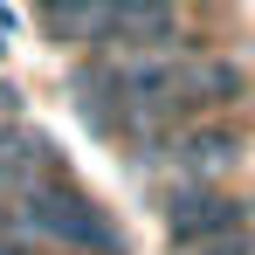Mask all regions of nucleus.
I'll return each instance as SVG.
<instances>
[{"instance_id": "f257e3e1", "label": "nucleus", "mask_w": 255, "mask_h": 255, "mask_svg": "<svg viewBox=\"0 0 255 255\" xmlns=\"http://www.w3.org/2000/svg\"><path fill=\"white\" fill-rule=\"evenodd\" d=\"M14 235L28 242H55L69 255H125V228L97 207L90 193H76L69 179H42L14 200Z\"/></svg>"}, {"instance_id": "f03ea898", "label": "nucleus", "mask_w": 255, "mask_h": 255, "mask_svg": "<svg viewBox=\"0 0 255 255\" xmlns=\"http://www.w3.org/2000/svg\"><path fill=\"white\" fill-rule=\"evenodd\" d=\"M159 228H166V242L179 255L214 242V235H235V228H249V200L242 193H228V186H214V179H179L166 200H159Z\"/></svg>"}, {"instance_id": "7ed1b4c3", "label": "nucleus", "mask_w": 255, "mask_h": 255, "mask_svg": "<svg viewBox=\"0 0 255 255\" xmlns=\"http://www.w3.org/2000/svg\"><path fill=\"white\" fill-rule=\"evenodd\" d=\"M242 159H249V138L235 125H186L172 138V152H166V166L179 179H221V172H235Z\"/></svg>"}, {"instance_id": "20e7f679", "label": "nucleus", "mask_w": 255, "mask_h": 255, "mask_svg": "<svg viewBox=\"0 0 255 255\" xmlns=\"http://www.w3.org/2000/svg\"><path fill=\"white\" fill-rule=\"evenodd\" d=\"M186 255H255V235L235 228V235H214V242H200V249H186Z\"/></svg>"}, {"instance_id": "39448f33", "label": "nucleus", "mask_w": 255, "mask_h": 255, "mask_svg": "<svg viewBox=\"0 0 255 255\" xmlns=\"http://www.w3.org/2000/svg\"><path fill=\"white\" fill-rule=\"evenodd\" d=\"M0 118H21V90L7 83V76H0Z\"/></svg>"}, {"instance_id": "423d86ee", "label": "nucleus", "mask_w": 255, "mask_h": 255, "mask_svg": "<svg viewBox=\"0 0 255 255\" xmlns=\"http://www.w3.org/2000/svg\"><path fill=\"white\" fill-rule=\"evenodd\" d=\"M0 242H21L14 235V200H0Z\"/></svg>"}]
</instances>
